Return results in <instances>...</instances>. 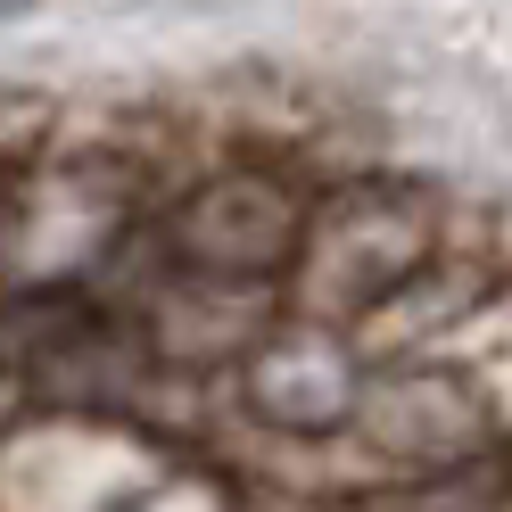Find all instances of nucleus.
I'll list each match as a JSON object with an SVG mask.
<instances>
[{
  "label": "nucleus",
  "instance_id": "423d86ee",
  "mask_svg": "<svg viewBox=\"0 0 512 512\" xmlns=\"http://www.w3.org/2000/svg\"><path fill=\"white\" fill-rule=\"evenodd\" d=\"M364 512H504V488L488 479V463H463V471H438V479H405V488H389Z\"/></svg>",
  "mask_w": 512,
  "mask_h": 512
},
{
  "label": "nucleus",
  "instance_id": "f257e3e1",
  "mask_svg": "<svg viewBox=\"0 0 512 512\" xmlns=\"http://www.w3.org/2000/svg\"><path fill=\"white\" fill-rule=\"evenodd\" d=\"M430 256H438V199L422 182H397V174L339 182L331 199H306L298 256L281 265L290 314L298 323L356 331L372 306H389L405 281L430 265Z\"/></svg>",
  "mask_w": 512,
  "mask_h": 512
},
{
  "label": "nucleus",
  "instance_id": "20e7f679",
  "mask_svg": "<svg viewBox=\"0 0 512 512\" xmlns=\"http://www.w3.org/2000/svg\"><path fill=\"white\" fill-rule=\"evenodd\" d=\"M364 389V347L331 323H265L240 347V405L281 438H339Z\"/></svg>",
  "mask_w": 512,
  "mask_h": 512
},
{
  "label": "nucleus",
  "instance_id": "39448f33",
  "mask_svg": "<svg viewBox=\"0 0 512 512\" xmlns=\"http://www.w3.org/2000/svg\"><path fill=\"white\" fill-rule=\"evenodd\" d=\"M256 331L265 323H256V290L248 281L174 273V290H157V306H149V339H157L166 364H232Z\"/></svg>",
  "mask_w": 512,
  "mask_h": 512
},
{
  "label": "nucleus",
  "instance_id": "f03ea898",
  "mask_svg": "<svg viewBox=\"0 0 512 512\" xmlns=\"http://www.w3.org/2000/svg\"><path fill=\"white\" fill-rule=\"evenodd\" d=\"M347 438L405 479H438V471L496 455V397L455 364L397 356V364L364 372L356 405H347Z\"/></svg>",
  "mask_w": 512,
  "mask_h": 512
},
{
  "label": "nucleus",
  "instance_id": "6e6552de",
  "mask_svg": "<svg viewBox=\"0 0 512 512\" xmlns=\"http://www.w3.org/2000/svg\"><path fill=\"white\" fill-rule=\"evenodd\" d=\"M9 9H25V0H0V17H9Z\"/></svg>",
  "mask_w": 512,
  "mask_h": 512
},
{
  "label": "nucleus",
  "instance_id": "0eeeda50",
  "mask_svg": "<svg viewBox=\"0 0 512 512\" xmlns=\"http://www.w3.org/2000/svg\"><path fill=\"white\" fill-rule=\"evenodd\" d=\"M42 124H50L42 91H0V166H25L34 141H42Z\"/></svg>",
  "mask_w": 512,
  "mask_h": 512
},
{
  "label": "nucleus",
  "instance_id": "7ed1b4c3",
  "mask_svg": "<svg viewBox=\"0 0 512 512\" xmlns=\"http://www.w3.org/2000/svg\"><path fill=\"white\" fill-rule=\"evenodd\" d=\"M306 232V190L273 166H215L166 207V256L174 273H199V281H248L265 290L281 281V265L298 256Z\"/></svg>",
  "mask_w": 512,
  "mask_h": 512
}]
</instances>
